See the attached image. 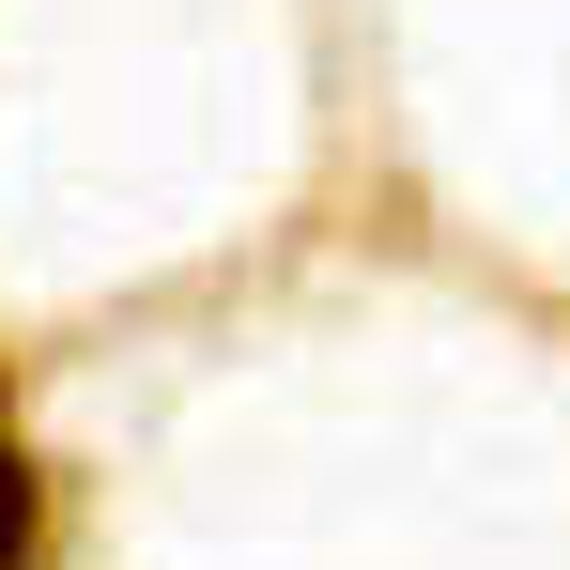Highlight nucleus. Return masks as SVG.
<instances>
[{"mask_svg": "<svg viewBox=\"0 0 570 570\" xmlns=\"http://www.w3.org/2000/svg\"><path fill=\"white\" fill-rule=\"evenodd\" d=\"M31 540H47V478H31L16 416H0V570H31Z\"/></svg>", "mask_w": 570, "mask_h": 570, "instance_id": "1", "label": "nucleus"}]
</instances>
